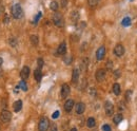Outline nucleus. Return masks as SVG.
I'll list each match as a JSON object with an SVG mask.
<instances>
[{
    "instance_id": "nucleus-1",
    "label": "nucleus",
    "mask_w": 137,
    "mask_h": 131,
    "mask_svg": "<svg viewBox=\"0 0 137 131\" xmlns=\"http://www.w3.org/2000/svg\"><path fill=\"white\" fill-rule=\"evenodd\" d=\"M22 8L19 3H16L14 4L13 8H12V16L15 18V19H20L22 17Z\"/></svg>"
},
{
    "instance_id": "nucleus-2",
    "label": "nucleus",
    "mask_w": 137,
    "mask_h": 131,
    "mask_svg": "<svg viewBox=\"0 0 137 131\" xmlns=\"http://www.w3.org/2000/svg\"><path fill=\"white\" fill-rule=\"evenodd\" d=\"M50 127V122L47 117H42L39 122V125H38V129L39 131H48Z\"/></svg>"
},
{
    "instance_id": "nucleus-3",
    "label": "nucleus",
    "mask_w": 137,
    "mask_h": 131,
    "mask_svg": "<svg viewBox=\"0 0 137 131\" xmlns=\"http://www.w3.org/2000/svg\"><path fill=\"white\" fill-rule=\"evenodd\" d=\"M12 119V114L10 111L8 110H3L1 113H0V121L2 123H9Z\"/></svg>"
},
{
    "instance_id": "nucleus-4",
    "label": "nucleus",
    "mask_w": 137,
    "mask_h": 131,
    "mask_svg": "<svg viewBox=\"0 0 137 131\" xmlns=\"http://www.w3.org/2000/svg\"><path fill=\"white\" fill-rule=\"evenodd\" d=\"M53 21H54V23H55L57 27H59V28L63 27V18H62V15H61V14H59V13L55 14V15L53 16Z\"/></svg>"
},
{
    "instance_id": "nucleus-5",
    "label": "nucleus",
    "mask_w": 137,
    "mask_h": 131,
    "mask_svg": "<svg viewBox=\"0 0 137 131\" xmlns=\"http://www.w3.org/2000/svg\"><path fill=\"white\" fill-rule=\"evenodd\" d=\"M114 54L116 56H118V57H121V56L125 54V47L121 44V43L116 44L115 48H114Z\"/></svg>"
},
{
    "instance_id": "nucleus-6",
    "label": "nucleus",
    "mask_w": 137,
    "mask_h": 131,
    "mask_svg": "<svg viewBox=\"0 0 137 131\" xmlns=\"http://www.w3.org/2000/svg\"><path fill=\"white\" fill-rule=\"evenodd\" d=\"M104 111H105V114L108 116H111L113 112H114V106L111 102H105L104 104Z\"/></svg>"
},
{
    "instance_id": "nucleus-7",
    "label": "nucleus",
    "mask_w": 137,
    "mask_h": 131,
    "mask_svg": "<svg viewBox=\"0 0 137 131\" xmlns=\"http://www.w3.org/2000/svg\"><path fill=\"white\" fill-rule=\"evenodd\" d=\"M105 75H106L105 70H103V69H99V70H97V71H96V73H95L96 80H97V81H99V83H101V81H103V80H104Z\"/></svg>"
},
{
    "instance_id": "nucleus-8",
    "label": "nucleus",
    "mask_w": 137,
    "mask_h": 131,
    "mask_svg": "<svg viewBox=\"0 0 137 131\" xmlns=\"http://www.w3.org/2000/svg\"><path fill=\"white\" fill-rule=\"evenodd\" d=\"M70 92H71L70 86H69L68 84H63L62 87H61V92H60V93H61V97H62V98L68 97L69 94H70Z\"/></svg>"
},
{
    "instance_id": "nucleus-9",
    "label": "nucleus",
    "mask_w": 137,
    "mask_h": 131,
    "mask_svg": "<svg viewBox=\"0 0 137 131\" xmlns=\"http://www.w3.org/2000/svg\"><path fill=\"white\" fill-rule=\"evenodd\" d=\"M104 55H105V48L102 45V47H100L98 49L97 52H96V58H97V60H102L103 57H104Z\"/></svg>"
},
{
    "instance_id": "nucleus-10",
    "label": "nucleus",
    "mask_w": 137,
    "mask_h": 131,
    "mask_svg": "<svg viewBox=\"0 0 137 131\" xmlns=\"http://www.w3.org/2000/svg\"><path fill=\"white\" fill-rule=\"evenodd\" d=\"M67 53V43L61 42L57 49V55H64Z\"/></svg>"
},
{
    "instance_id": "nucleus-11",
    "label": "nucleus",
    "mask_w": 137,
    "mask_h": 131,
    "mask_svg": "<svg viewBox=\"0 0 137 131\" xmlns=\"http://www.w3.org/2000/svg\"><path fill=\"white\" fill-rule=\"evenodd\" d=\"M20 76H21V78L24 80V79H26L28 76H30V68L27 67V66H24V67L21 69V71H20Z\"/></svg>"
},
{
    "instance_id": "nucleus-12",
    "label": "nucleus",
    "mask_w": 137,
    "mask_h": 131,
    "mask_svg": "<svg viewBox=\"0 0 137 131\" xmlns=\"http://www.w3.org/2000/svg\"><path fill=\"white\" fill-rule=\"evenodd\" d=\"M85 110V105L83 103H77V105H76L75 107V111L77 114H82Z\"/></svg>"
},
{
    "instance_id": "nucleus-13",
    "label": "nucleus",
    "mask_w": 137,
    "mask_h": 131,
    "mask_svg": "<svg viewBox=\"0 0 137 131\" xmlns=\"http://www.w3.org/2000/svg\"><path fill=\"white\" fill-rule=\"evenodd\" d=\"M73 107H74V101L73 100H68L66 102V104H64V110L67 112H71Z\"/></svg>"
},
{
    "instance_id": "nucleus-14",
    "label": "nucleus",
    "mask_w": 137,
    "mask_h": 131,
    "mask_svg": "<svg viewBox=\"0 0 137 131\" xmlns=\"http://www.w3.org/2000/svg\"><path fill=\"white\" fill-rule=\"evenodd\" d=\"M78 79H79V70L76 68V69H74L73 70V75H72V81L74 84H76L78 81Z\"/></svg>"
},
{
    "instance_id": "nucleus-15",
    "label": "nucleus",
    "mask_w": 137,
    "mask_h": 131,
    "mask_svg": "<svg viewBox=\"0 0 137 131\" xmlns=\"http://www.w3.org/2000/svg\"><path fill=\"white\" fill-rule=\"evenodd\" d=\"M13 108H14V111H15V112H19V111L22 109V101H17V102H15Z\"/></svg>"
},
{
    "instance_id": "nucleus-16",
    "label": "nucleus",
    "mask_w": 137,
    "mask_h": 131,
    "mask_svg": "<svg viewBox=\"0 0 137 131\" xmlns=\"http://www.w3.org/2000/svg\"><path fill=\"white\" fill-rule=\"evenodd\" d=\"M34 77H35V79H36L37 81H40V80H41V78H42V73H41V69H40V68H38V69H36V70L34 71Z\"/></svg>"
},
{
    "instance_id": "nucleus-17",
    "label": "nucleus",
    "mask_w": 137,
    "mask_h": 131,
    "mask_svg": "<svg viewBox=\"0 0 137 131\" xmlns=\"http://www.w3.org/2000/svg\"><path fill=\"white\" fill-rule=\"evenodd\" d=\"M95 125H96V121H95L94 117H89V119H88V121H86V126H88L89 128H93V127H95Z\"/></svg>"
},
{
    "instance_id": "nucleus-18",
    "label": "nucleus",
    "mask_w": 137,
    "mask_h": 131,
    "mask_svg": "<svg viewBox=\"0 0 137 131\" xmlns=\"http://www.w3.org/2000/svg\"><path fill=\"white\" fill-rule=\"evenodd\" d=\"M122 114H120V113H118V114H116V115L114 116V119H113V121H114V123L116 124V125H118L119 123H121V121H122Z\"/></svg>"
},
{
    "instance_id": "nucleus-19",
    "label": "nucleus",
    "mask_w": 137,
    "mask_h": 131,
    "mask_svg": "<svg viewBox=\"0 0 137 131\" xmlns=\"http://www.w3.org/2000/svg\"><path fill=\"white\" fill-rule=\"evenodd\" d=\"M120 85L119 84H114L113 85V92L115 95H119L120 94Z\"/></svg>"
},
{
    "instance_id": "nucleus-20",
    "label": "nucleus",
    "mask_w": 137,
    "mask_h": 131,
    "mask_svg": "<svg viewBox=\"0 0 137 131\" xmlns=\"http://www.w3.org/2000/svg\"><path fill=\"white\" fill-rule=\"evenodd\" d=\"M131 18L130 17H125L122 19V21H121V24H122L124 27H130L131 25Z\"/></svg>"
},
{
    "instance_id": "nucleus-21",
    "label": "nucleus",
    "mask_w": 137,
    "mask_h": 131,
    "mask_svg": "<svg viewBox=\"0 0 137 131\" xmlns=\"http://www.w3.org/2000/svg\"><path fill=\"white\" fill-rule=\"evenodd\" d=\"M71 18H72V21L76 22V21L78 20V18H79V13H78L77 11H74V12L71 14Z\"/></svg>"
},
{
    "instance_id": "nucleus-22",
    "label": "nucleus",
    "mask_w": 137,
    "mask_h": 131,
    "mask_svg": "<svg viewBox=\"0 0 137 131\" xmlns=\"http://www.w3.org/2000/svg\"><path fill=\"white\" fill-rule=\"evenodd\" d=\"M31 42L33 43V45H37L38 44V42H39V38H38V36L37 35H32L31 36Z\"/></svg>"
},
{
    "instance_id": "nucleus-23",
    "label": "nucleus",
    "mask_w": 137,
    "mask_h": 131,
    "mask_svg": "<svg viewBox=\"0 0 137 131\" xmlns=\"http://www.w3.org/2000/svg\"><path fill=\"white\" fill-rule=\"evenodd\" d=\"M20 89H22L23 91H27V86H26V83H25V81L22 79L21 81H20V83H19V86H18Z\"/></svg>"
},
{
    "instance_id": "nucleus-24",
    "label": "nucleus",
    "mask_w": 137,
    "mask_h": 131,
    "mask_svg": "<svg viewBox=\"0 0 137 131\" xmlns=\"http://www.w3.org/2000/svg\"><path fill=\"white\" fill-rule=\"evenodd\" d=\"M50 8H51V10H52V11L56 12V11L58 10V3H57L56 1H52V2H51V4H50Z\"/></svg>"
},
{
    "instance_id": "nucleus-25",
    "label": "nucleus",
    "mask_w": 137,
    "mask_h": 131,
    "mask_svg": "<svg viewBox=\"0 0 137 131\" xmlns=\"http://www.w3.org/2000/svg\"><path fill=\"white\" fill-rule=\"evenodd\" d=\"M41 16H42V14H41V12H38V14L35 16V18H34V20H33V22L36 24L38 21H39V19L41 18Z\"/></svg>"
},
{
    "instance_id": "nucleus-26",
    "label": "nucleus",
    "mask_w": 137,
    "mask_h": 131,
    "mask_svg": "<svg viewBox=\"0 0 137 131\" xmlns=\"http://www.w3.org/2000/svg\"><path fill=\"white\" fill-rule=\"evenodd\" d=\"M88 63H89V59L84 58V59L82 60V62H81V67H82L83 70H85V69L88 68Z\"/></svg>"
},
{
    "instance_id": "nucleus-27",
    "label": "nucleus",
    "mask_w": 137,
    "mask_h": 131,
    "mask_svg": "<svg viewBox=\"0 0 137 131\" xmlns=\"http://www.w3.org/2000/svg\"><path fill=\"white\" fill-rule=\"evenodd\" d=\"M10 44H11L12 47H16V45H17V39L14 38V37L10 38Z\"/></svg>"
},
{
    "instance_id": "nucleus-28",
    "label": "nucleus",
    "mask_w": 137,
    "mask_h": 131,
    "mask_svg": "<svg viewBox=\"0 0 137 131\" xmlns=\"http://www.w3.org/2000/svg\"><path fill=\"white\" fill-rule=\"evenodd\" d=\"M102 130L103 131H111V126L108 125V124H105V125L102 126Z\"/></svg>"
},
{
    "instance_id": "nucleus-29",
    "label": "nucleus",
    "mask_w": 137,
    "mask_h": 131,
    "mask_svg": "<svg viewBox=\"0 0 137 131\" xmlns=\"http://www.w3.org/2000/svg\"><path fill=\"white\" fill-rule=\"evenodd\" d=\"M59 114H60V113H59V111H58V110H57V111H55V112L52 114V119H54V120H55V119H57V117L59 116Z\"/></svg>"
},
{
    "instance_id": "nucleus-30",
    "label": "nucleus",
    "mask_w": 137,
    "mask_h": 131,
    "mask_svg": "<svg viewBox=\"0 0 137 131\" xmlns=\"http://www.w3.org/2000/svg\"><path fill=\"white\" fill-rule=\"evenodd\" d=\"M42 66H43V59H42V58H39V59H38V67L41 69Z\"/></svg>"
},
{
    "instance_id": "nucleus-31",
    "label": "nucleus",
    "mask_w": 137,
    "mask_h": 131,
    "mask_svg": "<svg viewBox=\"0 0 137 131\" xmlns=\"http://www.w3.org/2000/svg\"><path fill=\"white\" fill-rule=\"evenodd\" d=\"M64 62H66V63H68V64H70V63L72 62V57L70 56V57H67V58H64Z\"/></svg>"
},
{
    "instance_id": "nucleus-32",
    "label": "nucleus",
    "mask_w": 137,
    "mask_h": 131,
    "mask_svg": "<svg viewBox=\"0 0 137 131\" xmlns=\"http://www.w3.org/2000/svg\"><path fill=\"white\" fill-rule=\"evenodd\" d=\"M67 3H68V1H67V0H61V5H62L63 8L67 5Z\"/></svg>"
},
{
    "instance_id": "nucleus-33",
    "label": "nucleus",
    "mask_w": 137,
    "mask_h": 131,
    "mask_svg": "<svg viewBox=\"0 0 137 131\" xmlns=\"http://www.w3.org/2000/svg\"><path fill=\"white\" fill-rule=\"evenodd\" d=\"M51 131H57V126H56L55 124L52 126V128H51Z\"/></svg>"
},
{
    "instance_id": "nucleus-34",
    "label": "nucleus",
    "mask_w": 137,
    "mask_h": 131,
    "mask_svg": "<svg viewBox=\"0 0 137 131\" xmlns=\"http://www.w3.org/2000/svg\"><path fill=\"white\" fill-rule=\"evenodd\" d=\"M119 75H120V72H119V71H117V73L115 72V78H118V77H119Z\"/></svg>"
},
{
    "instance_id": "nucleus-35",
    "label": "nucleus",
    "mask_w": 137,
    "mask_h": 131,
    "mask_svg": "<svg viewBox=\"0 0 137 131\" xmlns=\"http://www.w3.org/2000/svg\"><path fill=\"white\" fill-rule=\"evenodd\" d=\"M2 63H3V60H2V58H1V57H0V68H1Z\"/></svg>"
},
{
    "instance_id": "nucleus-36",
    "label": "nucleus",
    "mask_w": 137,
    "mask_h": 131,
    "mask_svg": "<svg viewBox=\"0 0 137 131\" xmlns=\"http://www.w3.org/2000/svg\"><path fill=\"white\" fill-rule=\"evenodd\" d=\"M71 131H77V128H75V127H73V128L71 129Z\"/></svg>"
},
{
    "instance_id": "nucleus-37",
    "label": "nucleus",
    "mask_w": 137,
    "mask_h": 131,
    "mask_svg": "<svg viewBox=\"0 0 137 131\" xmlns=\"http://www.w3.org/2000/svg\"><path fill=\"white\" fill-rule=\"evenodd\" d=\"M131 1H133V0H131Z\"/></svg>"
}]
</instances>
